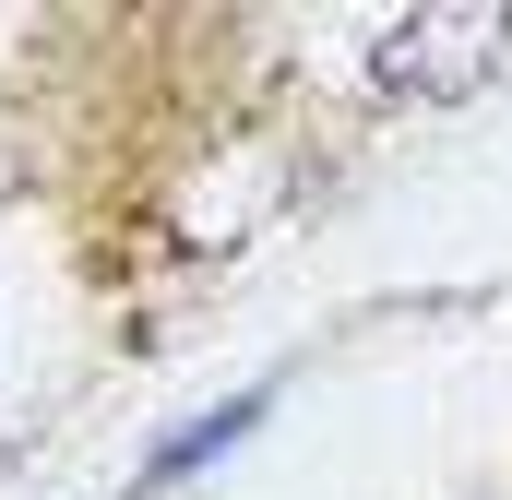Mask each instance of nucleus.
I'll list each match as a JSON object with an SVG mask.
<instances>
[{
    "label": "nucleus",
    "mask_w": 512,
    "mask_h": 500,
    "mask_svg": "<svg viewBox=\"0 0 512 500\" xmlns=\"http://www.w3.org/2000/svg\"><path fill=\"white\" fill-rule=\"evenodd\" d=\"M501 60H512V12L501 0H465V12H393L358 72L382 96H405V108H429V96H477Z\"/></svg>",
    "instance_id": "1"
},
{
    "label": "nucleus",
    "mask_w": 512,
    "mask_h": 500,
    "mask_svg": "<svg viewBox=\"0 0 512 500\" xmlns=\"http://www.w3.org/2000/svg\"><path fill=\"white\" fill-rule=\"evenodd\" d=\"M262 417H274V393H227L215 417H191L179 441H155V465H143V489H179L191 465H215V453H239V441L262 429Z\"/></svg>",
    "instance_id": "2"
}]
</instances>
